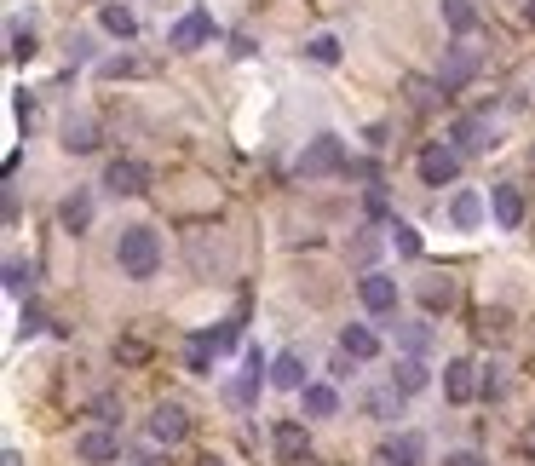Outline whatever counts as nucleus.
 Returning a JSON list of instances; mask_svg holds the SVG:
<instances>
[{
    "instance_id": "a19ab883",
    "label": "nucleus",
    "mask_w": 535,
    "mask_h": 466,
    "mask_svg": "<svg viewBox=\"0 0 535 466\" xmlns=\"http://www.w3.org/2000/svg\"><path fill=\"white\" fill-rule=\"evenodd\" d=\"M524 455H530V461H535V426H530V432H524Z\"/></svg>"
},
{
    "instance_id": "0eeeda50",
    "label": "nucleus",
    "mask_w": 535,
    "mask_h": 466,
    "mask_svg": "<svg viewBox=\"0 0 535 466\" xmlns=\"http://www.w3.org/2000/svg\"><path fill=\"white\" fill-rule=\"evenodd\" d=\"M104 190H110V196H144V190H150V167L116 156V162L104 167Z\"/></svg>"
},
{
    "instance_id": "5701e85b",
    "label": "nucleus",
    "mask_w": 535,
    "mask_h": 466,
    "mask_svg": "<svg viewBox=\"0 0 535 466\" xmlns=\"http://www.w3.org/2000/svg\"><path fill=\"white\" fill-rule=\"evenodd\" d=\"M449 219H455L461 231L484 225V196H478V190H455V202H449Z\"/></svg>"
},
{
    "instance_id": "2f4dec72",
    "label": "nucleus",
    "mask_w": 535,
    "mask_h": 466,
    "mask_svg": "<svg viewBox=\"0 0 535 466\" xmlns=\"http://www.w3.org/2000/svg\"><path fill=\"white\" fill-rule=\"evenodd\" d=\"M305 58H311V64H340V41H334V35H317V41H305Z\"/></svg>"
},
{
    "instance_id": "9d476101",
    "label": "nucleus",
    "mask_w": 535,
    "mask_h": 466,
    "mask_svg": "<svg viewBox=\"0 0 535 466\" xmlns=\"http://www.w3.org/2000/svg\"><path fill=\"white\" fill-rule=\"evenodd\" d=\"M150 438H156V443H185L190 438L185 403H156V415H150Z\"/></svg>"
},
{
    "instance_id": "cd10ccee",
    "label": "nucleus",
    "mask_w": 535,
    "mask_h": 466,
    "mask_svg": "<svg viewBox=\"0 0 535 466\" xmlns=\"http://www.w3.org/2000/svg\"><path fill=\"white\" fill-rule=\"evenodd\" d=\"M392 328H397V346L409 351V357L432 351V323H392Z\"/></svg>"
},
{
    "instance_id": "6e6552de",
    "label": "nucleus",
    "mask_w": 535,
    "mask_h": 466,
    "mask_svg": "<svg viewBox=\"0 0 535 466\" xmlns=\"http://www.w3.org/2000/svg\"><path fill=\"white\" fill-rule=\"evenodd\" d=\"M208 41H213V18H208V12H185L179 24L167 29V47H173V52H196V47H208Z\"/></svg>"
},
{
    "instance_id": "c756f323",
    "label": "nucleus",
    "mask_w": 535,
    "mask_h": 466,
    "mask_svg": "<svg viewBox=\"0 0 535 466\" xmlns=\"http://www.w3.org/2000/svg\"><path fill=\"white\" fill-rule=\"evenodd\" d=\"M6 288H12V294H24V288H35V265H29V259H6Z\"/></svg>"
},
{
    "instance_id": "f8f14e48",
    "label": "nucleus",
    "mask_w": 535,
    "mask_h": 466,
    "mask_svg": "<svg viewBox=\"0 0 535 466\" xmlns=\"http://www.w3.org/2000/svg\"><path fill=\"white\" fill-rule=\"evenodd\" d=\"M357 300L369 305L374 317H392V311H397V282L380 277V271H369V277L357 282Z\"/></svg>"
},
{
    "instance_id": "f257e3e1",
    "label": "nucleus",
    "mask_w": 535,
    "mask_h": 466,
    "mask_svg": "<svg viewBox=\"0 0 535 466\" xmlns=\"http://www.w3.org/2000/svg\"><path fill=\"white\" fill-rule=\"evenodd\" d=\"M116 265H121V277L150 282L162 271V236L150 231V225H127L121 242H116Z\"/></svg>"
},
{
    "instance_id": "a878e982",
    "label": "nucleus",
    "mask_w": 535,
    "mask_h": 466,
    "mask_svg": "<svg viewBox=\"0 0 535 466\" xmlns=\"http://www.w3.org/2000/svg\"><path fill=\"white\" fill-rule=\"evenodd\" d=\"M443 6V24L455 29V35H472V29H478V6H472V0H438Z\"/></svg>"
},
{
    "instance_id": "7c9ffc66",
    "label": "nucleus",
    "mask_w": 535,
    "mask_h": 466,
    "mask_svg": "<svg viewBox=\"0 0 535 466\" xmlns=\"http://www.w3.org/2000/svg\"><path fill=\"white\" fill-rule=\"evenodd\" d=\"M6 41H12V64H24V58H35V29H24V24H12L6 29Z\"/></svg>"
},
{
    "instance_id": "412c9836",
    "label": "nucleus",
    "mask_w": 535,
    "mask_h": 466,
    "mask_svg": "<svg viewBox=\"0 0 535 466\" xmlns=\"http://www.w3.org/2000/svg\"><path fill=\"white\" fill-rule=\"evenodd\" d=\"M305 415L311 420H328V415H340V392H334V386H323V380H311V386H305Z\"/></svg>"
},
{
    "instance_id": "f3484780",
    "label": "nucleus",
    "mask_w": 535,
    "mask_h": 466,
    "mask_svg": "<svg viewBox=\"0 0 535 466\" xmlns=\"http://www.w3.org/2000/svg\"><path fill=\"white\" fill-rule=\"evenodd\" d=\"M420 455H426V443H420L415 432H403V438L380 443V455H374V461H380V466H420Z\"/></svg>"
},
{
    "instance_id": "6ab92c4d",
    "label": "nucleus",
    "mask_w": 535,
    "mask_h": 466,
    "mask_svg": "<svg viewBox=\"0 0 535 466\" xmlns=\"http://www.w3.org/2000/svg\"><path fill=\"white\" fill-rule=\"evenodd\" d=\"M392 386L403 397H415V392H426L432 386V369L420 363V357H397V369H392Z\"/></svg>"
},
{
    "instance_id": "7ed1b4c3",
    "label": "nucleus",
    "mask_w": 535,
    "mask_h": 466,
    "mask_svg": "<svg viewBox=\"0 0 535 466\" xmlns=\"http://www.w3.org/2000/svg\"><path fill=\"white\" fill-rule=\"evenodd\" d=\"M340 167H346V144L334 139V133H317V139L300 150L294 179H305V185H311V179H328V173H340Z\"/></svg>"
},
{
    "instance_id": "20e7f679",
    "label": "nucleus",
    "mask_w": 535,
    "mask_h": 466,
    "mask_svg": "<svg viewBox=\"0 0 535 466\" xmlns=\"http://www.w3.org/2000/svg\"><path fill=\"white\" fill-rule=\"evenodd\" d=\"M443 397H449V403H472V397H484V369H478L472 357L443 363Z\"/></svg>"
},
{
    "instance_id": "dca6fc26",
    "label": "nucleus",
    "mask_w": 535,
    "mask_h": 466,
    "mask_svg": "<svg viewBox=\"0 0 535 466\" xmlns=\"http://www.w3.org/2000/svg\"><path fill=\"white\" fill-rule=\"evenodd\" d=\"M340 351H351L357 363H374V357H380V334H374L369 323H346L340 328Z\"/></svg>"
},
{
    "instance_id": "4468645a",
    "label": "nucleus",
    "mask_w": 535,
    "mask_h": 466,
    "mask_svg": "<svg viewBox=\"0 0 535 466\" xmlns=\"http://www.w3.org/2000/svg\"><path fill=\"white\" fill-rule=\"evenodd\" d=\"M489 144H495V127H489L484 116L455 121V150H461V156H478V150H489Z\"/></svg>"
},
{
    "instance_id": "e433bc0d",
    "label": "nucleus",
    "mask_w": 535,
    "mask_h": 466,
    "mask_svg": "<svg viewBox=\"0 0 535 466\" xmlns=\"http://www.w3.org/2000/svg\"><path fill=\"white\" fill-rule=\"evenodd\" d=\"M236 340H242V323H225V328H213V346H219V351H231Z\"/></svg>"
},
{
    "instance_id": "4c0bfd02",
    "label": "nucleus",
    "mask_w": 535,
    "mask_h": 466,
    "mask_svg": "<svg viewBox=\"0 0 535 466\" xmlns=\"http://www.w3.org/2000/svg\"><path fill=\"white\" fill-rule=\"evenodd\" d=\"M501 392H507V374L489 363V369H484V397H501Z\"/></svg>"
},
{
    "instance_id": "b1692460",
    "label": "nucleus",
    "mask_w": 535,
    "mask_h": 466,
    "mask_svg": "<svg viewBox=\"0 0 535 466\" xmlns=\"http://www.w3.org/2000/svg\"><path fill=\"white\" fill-rule=\"evenodd\" d=\"M403 93H409V104H415L420 116H426V110H438V98H449V93H443V81H426V75H409V81H403Z\"/></svg>"
},
{
    "instance_id": "37998d69",
    "label": "nucleus",
    "mask_w": 535,
    "mask_h": 466,
    "mask_svg": "<svg viewBox=\"0 0 535 466\" xmlns=\"http://www.w3.org/2000/svg\"><path fill=\"white\" fill-rule=\"evenodd\" d=\"M530 18H535V0H530Z\"/></svg>"
},
{
    "instance_id": "58836bf2",
    "label": "nucleus",
    "mask_w": 535,
    "mask_h": 466,
    "mask_svg": "<svg viewBox=\"0 0 535 466\" xmlns=\"http://www.w3.org/2000/svg\"><path fill=\"white\" fill-rule=\"evenodd\" d=\"M351 363H357V357H351V351H340V357L328 363V374H334V380H346V374H351Z\"/></svg>"
},
{
    "instance_id": "9b49d317",
    "label": "nucleus",
    "mask_w": 535,
    "mask_h": 466,
    "mask_svg": "<svg viewBox=\"0 0 535 466\" xmlns=\"http://www.w3.org/2000/svg\"><path fill=\"white\" fill-rule=\"evenodd\" d=\"M265 380H271V363H265L259 351H248V363H242V374L231 380V403H242V409H248V403L259 397V386H265Z\"/></svg>"
},
{
    "instance_id": "39448f33",
    "label": "nucleus",
    "mask_w": 535,
    "mask_h": 466,
    "mask_svg": "<svg viewBox=\"0 0 535 466\" xmlns=\"http://www.w3.org/2000/svg\"><path fill=\"white\" fill-rule=\"evenodd\" d=\"M75 455L87 466H110V461H121V438L110 432V426H87L81 438H75Z\"/></svg>"
},
{
    "instance_id": "c85d7f7f",
    "label": "nucleus",
    "mask_w": 535,
    "mask_h": 466,
    "mask_svg": "<svg viewBox=\"0 0 535 466\" xmlns=\"http://www.w3.org/2000/svg\"><path fill=\"white\" fill-rule=\"evenodd\" d=\"M213 357H219L213 334H196V340H190V351H185V369H190V374H208V369H213Z\"/></svg>"
},
{
    "instance_id": "72a5a7b5",
    "label": "nucleus",
    "mask_w": 535,
    "mask_h": 466,
    "mask_svg": "<svg viewBox=\"0 0 535 466\" xmlns=\"http://www.w3.org/2000/svg\"><path fill=\"white\" fill-rule=\"evenodd\" d=\"M116 415H121L116 392H98V397H93V420H98V426H110V420H116Z\"/></svg>"
},
{
    "instance_id": "423d86ee",
    "label": "nucleus",
    "mask_w": 535,
    "mask_h": 466,
    "mask_svg": "<svg viewBox=\"0 0 535 466\" xmlns=\"http://www.w3.org/2000/svg\"><path fill=\"white\" fill-rule=\"evenodd\" d=\"M455 173H461V150H449V144H426L420 150V179L426 185H455Z\"/></svg>"
},
{
    "instance_id": "79ce46f5",
    "label": "nucleus",
    "mask_w": 535,
    "mask_h": 466,
    "mask_svg": "<svg viewBox=\"0 0 535 466\" xmlns=\"http://www.w3.org/2000/svg\"><path fill=\"white\" fill-rule=\"evenodd\" d=\"M196 466H225V461H219V455H202V461H196Z\"/></svg>"
},
{
    "instance_id": "393cba45",
    "label": "nucleus",
    "mask_w": 535,
    "mask_h": 466,
    "mask_svg": "<svg viewBox=\"0 0 535 466\" xmlns=\"http://www.w3.org/2000/svg\"><path fill=\"white\" fill-rule=\"evenodd\" d=\"M58 225L81 236L87 225H93V196H64V208H58Z\"/></svg>"
},
{
    "instance_id": "1a4fd4ad",
    "label": "nucleus",
    "mask_w": 535,
    "mask_h": 466,
    "mask_svg": "<svg viewBox=\"0 0 535 466\" xmlns=\"http://www.w3.org/2000/svg\"><path fill=\"white\" fill-rule=\"evenodd\" d=\"M271 449H277V461H311V432H305L300 420H277V432H271Z\"/></svg>"
},
{
    "instance_id": "f03ea898",
    "label": "nucleus",
    "mask_w": 535,
    "mask_h": 466,
    "mask_svg": "<svg viewBox=\"0 0 535 466\" xmlns=\"http://www.w3.org/2000/svg\"><path fill=\"white\" fill-rule=\"evenodd\" d=\"M478 70H484V47H478L472 35H455V41H449V52H443V70H438L443 93H461Z\"/></svg>"
},
{
    "instance_id": "a211bd4d",
    "label": "nucleus",
    "mask_w": 535,
    "mask_h": 466,
    "mask_svg": "<svg viewBox=\"0 0 535 466\" xmlns=\"http://www.w3.org/2000/svg\"><path fill=\"white\" fill-rule=\"evenodd\" d=\"M271 386H277V392H305V386H311V380H305L300 351H282L277 363H271Z\"/></svg>"
},
{
    "instance_id": "473e14b6",
    "label": "nucleus",
    "mask_w": 535,
    "mask_h": 466,
    "mask_svg": "<svg viewBox=\"0 0 535 466\" xmlns=\"http://www.w3.org/2000/svg\"><path fill=\"white\" fill-rule=\"evenodd\" d=\"M386 231H392V248L403 259H420V236H415V225H403V219H397V225H386Z\"/></svg>"
},
{
    "instance_id": "c9c22d12",
    "label": "nucleus",
    "mask_w": 535,
    "mask_h": 466,
    "mask_svg": "<svg viewBox=\"0 0 535 466\" xmlns=\"http://www.w3.org/2000/svg\"><path fill=\"white\" fill-rule=\"evenodd\" d=\"M133 70H139L133 58H104V64H98V75H110V81H116V75H133Z\"/></svg>"
},
{
    "instance_id": "ea45409f",
    "label": "nucleus",
    "mask_w": 535,
    "mask_h": 466,
    "mask_svg": "<svg viewBox=\"0 0 535 466\" xmlns=\"http://www.w3.org/2000/svg\"><path fill=\"white\" fill-rule=\"evenodd\" d=\"M443 466H484L472 449H455V455H443Z\"/></svg>"
},
{
    "instance_id": "aec40b11",
    "label": "nucleus",
    "mask_w": 535,
    "mask_h": 466,
    "mask_svg": "<svg viewBox=\"0 0 535 466\" xmlns=\"http://www.w3.org/2000/svg\"><path fill=\"white\" fill-rule=\"evenodd\" d=\"M363 415H369V420H397V415H403V392H397V386L363 392Z\"/></svg>"
},
{
    "instance_id": "bb28decb",
    "label": "nucleus",
    "mask_w": 535,
    "mask_h": 466,
    "mask_svg": "<svg viewBox=\"0 0 535 466\" xmlns=\"http://www.w3.org/2000/svg\"><path fill=\"white\" fill-rule=\"evenodd\" d=\"M420 305H426V311H449V305H455V282H449V277H426V282H420Z\"/></svg>"
},
{
    "instance_id": "2eb2a0df",
    "label": "nucleus",
    "mask_w": 535,
    "mask_h": 466,
    "mask_svg": "<svg viewBox=\"0 0 535 466\" xmlns=\"http://www.w3.org/2000/svg\"><path fill=\"white\" fill-rule=\"evenodd\" d=\"M58 144H64L70 156H93L104 139H98V121H93V116H70V121H64V139H58Z\"/></svg>"
},
{
    "instance_id": "f704fd0d",
    "label": "nucleus",
    "mask_w": 535,
    "mask_h": 466,
    "mask_svg": "<svg viewBox=\"0 0 535 466\" xmlns=\"http://www.w3.org/2000/svg\"><path fill=\"white\" fill-rule=\"evenodd\" d=\"M374 248H380V236H374V231L351 236V259H363V265H369V259H374Z\"/></svg>"
},
{
    "instance_id": "ddd939ff",
    "label": "nucleus",
    "mask_w": 535,
    "mask_h": 466,
    "mask_svg": "<svg viewBox=\"0 0 535 466\" xmlns=\"http://www.w3.org/2000/svg\"><path fill=\"white\" fill-rule=\"evenodd\" d=\"M489 213H495V225H501V231H518V225H524V190H518V185H495V190H489Z\"/></svg>"
},
{
    "instance_id": "4be33fe9",
    "label": "nucleus",
    "mask_w": 535,
    "mask_h": 466,
    "mask_svg": "<svg viewBox=\"0 0 535 466\" xmlns=\"http://www.w3.org/2000/svg\"><path fill=\"white\" fill-rule=\"evenodd\" d=\"M98 24L110 29L116 41H133V35H139V18H133V6H116V0H104V12H98Z\"/></svg>"
}]
</instances>
